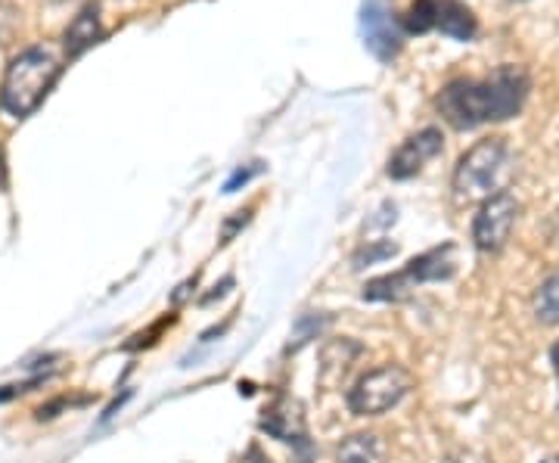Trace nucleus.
<instances>
[{
  "label": "nucleus",
  "mask_w": 559,
  "mask_h": 463,
  "mask_svg": "<svg viewBox=\"0 0 559 463\" xmlns=\"http://www.w3.org/2000/svg\"><path fill=\"white\" fill-rule=\"evenodd\" d=\"M389 256H395V242H380V246H373V249H364L355 262H358L360 268L364 262L373 264V262H380V259H389Z\"/></svg>",
  "instance_id": "nucleus-15"
},
{
  "label": "nucleus",
  "mask_w": 559,
  "mask_h": 463,
  "mask_svg": "<svg viewBox=\"0 0 559 463\" xmlns=\"http://www.w3.org/2000/svg\"><path fill=\"white\" fill-rule=\"evenodd\" d=\"M411 385H414V377L404 367L385 364V367L370 370L367 377H360L355 389L348 392V407L358 417H380L401 404V399L411 392Z\"/></svg>",
  "instance_id": "nucleus-4"
},
{
  "label": "nucleus",
  "mask_w": 559,
  "mask_h": 463,
  "mask_svg": "<svg viewBox=\"0 0 559 463\" xmlns=\"http://www.w3.org/2000/svg\"><path fill=\"white\" fill-rule=\"evenodd\" d=\"M441 150H444V138H441L439 128H423L417 131L414 138H407V141L401 143L399 150H395V156L389 159V178H395V181H407V178H414L417 171H423V165L429 159H436Z\"/></svg>",
  "instance_id": "nucleus-7"
},
{
  "label": "nucleus",
  "mask_w": 559,
  "mask_h": 463,
  "mask_svg": "<svg viewBox=\"0 0 559 463\" xmlns=\"http://www.w3.org/2000/svg\"><path fill=\"white\" fill-rule=\"evenodd\" d=\"M404 28L417 32V35L439 28V0H414V7L404 16Z\"/></svg>",
  "instance_id": "nucleus-14"
},
{
  "label": "nucleus",
  "mask_w": 559,
  "mask_h": 463,
  "mask_svg": "<svg viewBox=\"0 0 559 463\" xmlns=\"http://www.w3.org/2000/svg\"><path fill=\"white\" fill-rule=\"evenodd\" d=\"M550 358H554V367H557V373H559V343L554 345V355H550Z\"/></svg>",
  "instance_id": "nucleus-19"
},
{
  "label": "nucleus",
  "mask_w": 559,
  "mask_h": 463,
  "mask_svg": "<svg viewBox=\"0 0 559 463\" xmlns=\"http://www.w3.org/2000/svg\"><path fill=\"white\" fill-rule=\"evenodd\" d=\"M451 256H454V246L432 249V252H426V256H419V259H414V262L407 264L399 277L404 281L407 289H411L414 283L444 281V277H451V274H454V262H451Z\"/></svg>",
  "instance_id": "nucleus-9"
},
{
  "label": "nucleus",
  "mask_w": 559,
  "mask_h": 463,
  "mask_svg": "<svg viewBox=\"0 0 559 463\" xmlns=\"http://www.w3.org/2000/svg\"><path fill=\"white\" fill-rule=\"evenodd\" d=\"M544 463H559V458H550V461H544Z\"/></svg>",
  "instance_id": "nucleus-20"
},
{
  "label": "nucleus",
  "mask_w": 559,
  "mask_h": 463,
  "mask_svg": "<svg viewBox=\"0 0 559 463\" xmlns=\"http://www.w3.org/2000/svg\"><path fill=\"white\" fill-rule=\"evenodd\" d=\"M360 35L367 50L380 62H392L401 50V22L392 0H364L360 3Z\"/></svg>",
  "instance_id": "nucleus-5"
},
{
  "label": "nucleus",
  "mask_w": 559,
  "mask_h": 463,
  "mask_svg": "<svg viewBox=\"0 0 559 463\" xmlns=\"http://www.w3.org/2000/svg\"><path fill=\"white\" fill-rule=\"evenodd\" d=\"M439 32L454 40H473L476 35V16L460 0H439Z\"/></svg>",
  "instance_id": "nucleus-12"
},
{
  "label": "nucleus",
  "mask_w": 559,
  "mask_h": 463,
  "mask_svg": "<svg viewBox=\"0 0 559 463\" xmlns=\"http://www.w3.org/2000/svg\"><path fill=\"white\" fill-rule=\"evenodd\" d=\"M451 463H488L481 454L476 451H457V454H451Z\"/></svg>",
  "instance_id": "nucleus-17"
},
{
  "label": "nucleus",
  "mask_w": 559,
  "mask_h": 463,
  "mask_svg": "<svg viewBox=\"0 0 559 463\" xmlns=\"http://www.w3.org/2000/svg\"><path fill=\"white\" fill-rule=\"evenodd\" d=\"M389 448L377 432H355L336 448V463H385Z\"/></svg>",
  "instance_id": "nucleus-10"
},
{
  "label": "nucleus",
  "mask_w": 559,
  "mask_h": 463,
  "mask_svg": "<svg viewBox=\"0 0 559 463\" xmlns=\"http://www.w3.org/2000/svg\"><path fill=\"white\" fill-rule=\"evenodd\" d=\"M252 175H259V162H255V165H252V168H240V171H237V175H234V178H230V181H227V187H224V190H227V193H234V190H237V187H240V183L249 181V178H252Z\"/></svg>",
  "instance_id": "nucleus-16"
},
{
  "label": "nucleus",
  "mask_w": 559,
  "mask_h": 463,
  "mask_svg": "<svg viewBox=\"0 0 559 463\" xmlns=\"http://www.w3.org/2000/svg\"><path fill=\"white\" fill-rule=\"evenodd\" d=\"M261 429L280 442H305V414L296 399H277L264 411Z\"/></svg>",
  "instance_id": "nucleus-8"
},
{
  "label": "nucleus",
  "mask_w": 559,
  "mask_h": 463,
  "mask_svg": "<svg viewBox=\"0 0 559 463\" xmlns=\"http://www.w3.org/2000/svg\"><path fill=\"white\" fill-rule=\"evenodd\" d=\"M62 75V60L44 44H35V47H25L22 54H16L7 72H3V81H0V106L16 116V119H25L38 109L44 97L53 91V84L60 81Z\"/></svg>",
  "instance_id": "nucleus-2"
},
{
  "label": "nucleus",
  "mask_w": 559,
  "mask_h": 463,
  "mask_svg": "<svg viewBox=\"0 0 559 463\" xmlns=\"http://www.w3.org/2000/svg\"><path fill=\"white\" fill-rule=\"evenodd\" d=\"M100 38V16H97L94 7H87V10H81L79 16L69 22V28H66V54H69V57H79V54H84L87 47H94Z\"/></svg>",
  "instance_id": "nucleus-11"
},
{
  "label": "nucleus",
  "mask_w": 559,
  "mask_h": 463,
  "mask_svg": "<svg viewBox=\"0 0 559 463\" xmlns=\"http://www.w3.org/2000/svg\"><path fill=\"white\" fill-rule=\"evenodd\" d=\"M7 183V156H3V146H0V190Z\"/></svg>",
  "instance_id": "nucleus-18"
},
{
  "label": "nucleus",
  "mask_w": 559,
  "mask_h": 463,
  "mask_svg": "<svg viewBox=\"0 0 559 463\" xmlns=\"http://www.w3.org/2000/svg\"><path fill=\"white\" fill-rule=\"evenodd\" d=\"M528 72L522 66H500L485 79H457L439 94L441 119L457 131H473L485 121L513 119L528 97Z\"/></svg>",
  "instance_id": "nucleus-1"
},
{
  "label": "nucleus",
  "mask_w": 559,
  "mask_h": 463,
  "mask_svg": "<svg viewBox=\"0 0 559 463\" xmlns=\"http://www.w3.org/2000/svg\"><path fill=\"white\" fill-rule=\"evenodd\" d=\"M510 165V146L503 138H488L479 141L473 150L460 156L454 168V200L469 205V202H485L503 193L500 183L507 178Z\"/></svg>",
  "instance_id": "nucleus-3"
},
{
  "label": "nucleus",
  "mask_w": 559,
  "mask_h": 463,
  "mask_svg": "<svg viewBox=\"0 0 559 463\" xmlns=\"http://www.w3.org/2000/svg\"><path fill=\"white\" fill-rule=\"evenodd\" d=\"M520 215V202L513 193H498L479 205V215L473 218V242L481 252H498L507 246Z\"/></svg>",
  "instance_id": "nucleus-6"
},
{
  "label": "nucleus",
  "mask_w": 559,
  "mask_h": 463,
  "mask_svg": "<svg viewBox=\"0 0 559 463\" xmlns=\"http://www.w3.org/2000/svg\"><path fill=\"white\" fill-rule=\"evenodd\" d=\"M535 314H538L540 323H550V327L559 323V274L547 277L538 286V293H535Z\"/></svg>",
  "instance_id": "nucleus-13"
}]
</instances>
